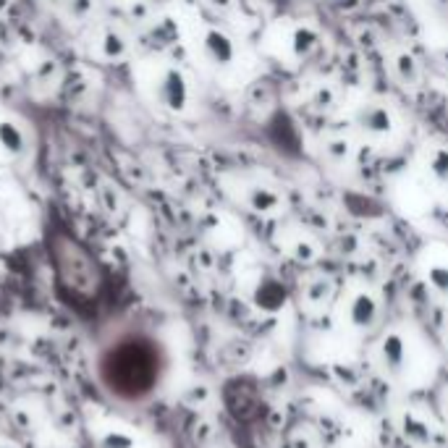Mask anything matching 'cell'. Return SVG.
Segmentation results:
<instances>
[{
	"label": "cell",
	"instance_id": "cell-7",
	"mask_svg": "<svg viewBox=\"0 0 448 448\" xmlns=\"http://www.w3.org/2000/svg\"><path fill=\"white\" fill-rule=\"evenodd\" d=\"M205 52L215 66H228V63L233 61V43L223 35V32L210 29V32L205 35Z\"/></svg>",
	"mask_w": 448,
	"mask_h": 448
},
{
	"label": "cell",
	"instance_id": "cell-11",
	"mask_svg": "<svg viewBox=\"0 0 448 448\" xmlns=\"http://www.w3.org/2000/svg\"><path fill=\"white\" fill-rule=\"evenodd\" d=\"M0 142H3V147L11 150V152L21 150V134H18V129L11 126V123H3V126H0Z\"/></svg>",
	"mask_w": 448,
	"mask_h": 448
},
{
	"label": "cell",
	"instance_id": "cell-3",
	"mask_svg": "<svg viewBox=\"0 0 448 448\" xmlns=\"http://www.w3.org/2000/svg\"><path fill=\"white\" fill-rule=\"evenodd\" d=\"M375 364L388 383L417 388L427 378V346L404 327H391L375 346Z\"/></svg>",
	"mask_w": 448,
	"mask_h": 448
},
{
	"label": "cell",
	"instance_id": "cell-1",
	"mask_svg": "<svg viewBox=\"0 0 448 448\" xmlns=\"http://www.w3.org/2000/svg\"><path fill=\"white\" fill-rule=\"evenodd\" d=\"M168 357L165 346L150 333H121L97 357V380L118 404H142L163 386Z\"/></svg>",
	"mask_w": 448,
	"mask_h": 448
},
{
	"label": "cell",
	"instance_id": "cell-5",
	"mask_svg": "<svg viewBox=\"0 0 448 448\" xmlns=\"http://www.w3.org/2000/svg\"><path fill=\"white\" fill-rule=\"evenodd\" d=\"M425 286L448 304V252H432L422 262Z\"/></svg>",
	"mask_w": 448,
	"mask_h": 448
},
{
	"label": "cell",
	"instance_id": "cell-4",
	"mask_svg": "<svg viewBox=\"0 0 448 448\" xmlns=\"http://www.w3.org/2000/svg\"><path fill=\"white\" fill-rule=\"evenodd\" d=\"M380 320V304L370 291L349 293L341 304V323L352 333H370Z\"/></svg>",
	"mask_w": 448,
	"mask_h": 448
},
{
	"label": "cell",
	"instance_id": "cell-2",
	"mask_svg": "<svg viewBox=\"0 0 448 448\" xmlns=\"http://www.w3.org/2000/svg\"><path fill=\"white\" fill-rule=\"evenodd\" d=\"M50 250L55 284L63 302L79 312H89L92 307H97L105 289L103 270L97 265V259L66 233L52 239Z\"/></svg>",
	"mask_w": 448,
	"mask_h": 448
},
{
	"label": "cell",
	"instance_id": "cell-12",
	"mask_svg": "<svg viewBox=\"0 0 448 448\" xmlns=\"http://www.w3.org/2000/svg\"><path fill=\"white\" fill-rule=\"evenodd\" d=\"M443 414H446V420H448V393L443 396Z\"/></svg>",
	"mask_w": 448,
	"mask_h": 448
},
{
	"label": "cell",
	"instance_id": "cell-9",
	"mask_svg": "<svg viewBox=\"0 0 448 448\" xmlns=\"http://www.w3.org/2000/svg\"><path fill=\"white\" fill-rule=\"evenodd\" d=\"M257 302L262 307H270V310H278V307H284L286 302V291L284 286L278 284L276 278H265L257 289Z\"/></svg>",
	"mask_w": 448,
	"mask_h": 448
},
{
	"label": "cell",
	"instance_id": "cell-6",
	"mask_svg": "<svg viewBox=\"0 0 448 448\" xmlns=\"http://www.w3.org/2000/svg\"><path fill=\"white\" fill-rule=\"evenodd\" d=\"M186 97H189L186 79L176 69L165 71L163 82H160V100H163L168 108H173V111H181L184 105H186Z\"/></svg>",
	"mask_w": 448,
	"mask_h": 448
},
{
	"label": "cell",
	"instance_id": "cell-10",
	"mask_svg": "<svg viewBox=\"0 0 448 448\" xmlns=\"http://www.w3.org/2000/svg\"><path fill=\"white\" fill-rule=\"evenodd\" d=\"M430 173L438 184H448V150H435V152H432Z\"/></svg>",
	"mask_w": 448,
	"mask_h": 448
},
{
	"label": "cell",
	"instance_id": "cell-8",
	"mask_svg": "<svg viewBox=\"0 0 448 448\" xmlns=\"http://www.w3.org/2000/svg\"><path fill=\"white\" fill-rule=\"evenodd\" d=\"M359 126L364 131H370V134H388L393 121H391V113L383 108V105H364L362 111H359Z\"/></svg>",
	"mask_w": 448,
	"mask_h": 448
}]
</instances>
